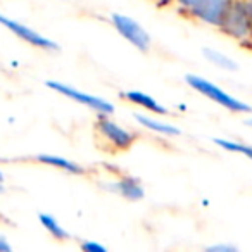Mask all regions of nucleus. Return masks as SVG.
Masks as SVG:
<instances>
[{
  "mask_svg": "<svg viewBox=\"0 0 252 252\" xmlns=\"http://www.w3.org/2000/svg\"><path fill=\"white\" fill-rule=\"evenodd\" d=\"M0 182H4V173H2V169H0Z\"/></svg>",
  "mask_w": 252,
  "mask_h": 252,
  "instance_id": "19",
  "label": "nucleus"
},
{
  "mask_svg": "<svg viewBox=\"0 0 252 252\" xmlns=\"http://www.w3.org/2000/svg\"><path fill=\"white\" fill-rule=\"evenodd\" d=\"M81 251L85 252H107V247L97 240H85L81 244Z\"/></svg>",
  "mask_w": 252,
  "mask_h": 252,
  "instance_id": "15",
  "label": "nucleus"
},
{
  "mask_svg": "<svg viewBox=\"0 0 252 252\" xmlns=\"http://www.w3.org/2000/svg\"><path fill=\"white\" fill-rule=\"evenodd\" d=\"M231 2L233 0H175V5L180 14L220 28Z\"/></svg>",
  "mask_w": 252,
  "mask_h": 252,
  "instance_id": "2",
  "label": "nucleus"
},
{
  "mask_svg": "<svg viewBox=\"0 0 252 252\" xmlns=\"http://www.w3.org/2000/svg\"><path fill=\"white\" fill-rule=\"evenodd\" d=\"M11 251H12V247H11V244H9V240L0 233V252H11Z\"/></svg>",
  "mask_w": 252,
  "mask_h": 252,
  "instance_id": "17",
  "label": "nucleus"
},
{
  "mask_svg": "<svg viewBox=\"0 0 252 252\" xmlns=\"http://www.w3.org/2000/svg\"><path fill=\"white\" fill-rule=\"evenodd\" d=\"M98 135L111 145V149L114 151H126L137 140V135L131 130L125 128L123 125H119L118 121L111 118V116H98L97 123H95Z\"/></svg>",
  "mask_w": 252,
  "mask_h": 252,
  "instance_id": "6",
  "label": "nucleus"
},
{
  "mask_svg": "<svg viewBox=\"0 0 252 252\" xmlns=\"http://www.w3.org/2000/svg\"><path fill=\"white\" fill-rule=\"evenodd\" d=\"M45 85L50 88V90L63 95V97L69 98V100L76 102V104H80V105L88 107L97 116H111L112 112H114V104L109 102L107 98H104V97H98V95L78 90L76 87H71V85L63 83V81H57V80H49Z\"/></svg>",
  "mask_w": 252,
  "mask_h": 252,
  "instance_id": "4",
  "label": "nucleus"
},
{
  "mask_svg": "<svg viewBox=\"0 0 252 252\" xmlns=\"http://www.w3.org/2000/svg\"><path fill=\"white\" fill-rule=\"evenodd\" d=\"M220 30L244 47H252V7L247 0H233Z\"/></svg>",
  "mask_w": 252,
  "mask_h": 252,
  "instance_id": "1",
  "label": "nucleus"
},
{
  "mask_svg": "<svg viewBox=\"0 0 252 252\" xmlns=\"http://www.w3.org/2000/svg\"><path fill=\"white\" fill-rule=\"evenodd\" d=\"M247 125H249V126H252V118H249V119H247Z\"/></svg>",
  "mask_w": 252,
  "mask_h": 252,
  "instance_id": "21",
  "label": "nucleus"
},
{
  "mask_svg": "<svg viewBox=\"0 0 252 252\" xmlns=\"http://www.w3.org/2000/svg\"><path fill=\"white\" fill-rule=\"evenodd\" d=\"M2 183H4V182H0V193L4 192V185H2Z\"/></svg>",
  "mask_w": 252,
  "mask_h": 252,
  "instance_id": "20",
  "label": "nucleus"
},
{
  "mask_svg": "<svg viewBox=\"0 0 252 252\" xmlns=\"http://www.w3.org/2000/svg\"><path fill=\"white\" fill-rule=\"evenodd\" d=\"M123 98H126L128 102H131V104L138 105L140 109H144V111L151 112V114L154 116H162V114H168V109L164 107V105L161 104L159 100H156L152 95L145 94V92H140V90H128L125 92V94H121Z\"/></svg>",
  "mask_w": 252,
  "mask_h": 252,
  "instance_id": "9",
  "label": "nucleus"
},
{
  "mask_svg": "<svg viewBox=\"0 0 252 252\" xmlns=\"http://www.w3.org/2000/svg\"><path fill=\"white\" fill-rule=\"evenodd\" d=\"M247 2H249V5H251V7H252V0H247Z\"/></svg>",
  "mask_w": 252,
  "mask_h": 252,
  "instance_id": "22",
  "label": "nucleus"
},
{
  "mask_svg": "<svg viewBox=\"0 0 252 252\" xmlns=\"http://www.w3.org/2000/svg\"><path fill=\"white\" fill-rule=\"evenodd\" d=\"M109 189L118 193L119 197L131 200V202H137V200H142L145 197V189L142 185L140 178L131 175H123L118 180H112Z\"/></svg>",
  "mask_w": 252,
  "mask_h": 252,
  "instance_id": "8",
  "label": "nucleus"
},
{
  "mask_svg": "<svg viewBox=\"0 0 252 252\" xmlns=\"http://www.w3.org/2000/svg\"><path fill=\"white\" fill-rule=\"evenodd\" d=\"M207 252H237L238 247L233 244H214V245H209L206 247Z\"/></svg>",
  "mask_w": 252,
  "mask_h": 252,
  "instance_id": "16",
  "label": "nucleus"
},
{
  "mask_svg": "<svg viewBox=\"0 0 252 252\" xmlns=\"http://www.w3.org/2000/svg\"><path fill=\"white\" fill-rule=\"evenodd\" d=\"M202 54L211 64H214V66L220 67V69H223V71H237L238 69V64L235 63L228 54L221 52V50L207 49L206 47V49L202 50Z\"/></svg>",
  "mask_w": 252,
  "mask_h": 252,
  "instance_id": "12",
  "label": "nucleus"
},
{
  "mask_svg": "<svg viewBox=\"0 0 252 252\" xmlns=\"http://www.w3.org/2000/svg\"><path fill=\"white\" fill-rule=\"evenodd\" d=\"M133 118L142 128H145V130H149V131H154V133H158V135H162V137H178V135L182 133L180 128H176L175 125L164 123V121H161V119L154 118V116L137 112V114H133Z\"/></svg>",
  "mask_w": 252,
  "mask_h": 252,
  "instance_id": "10",
  "label": "nucleus"
},
{
  "mask_svg": "<svg viewBox=\"0 0 252 252\" xmlns=\"http://www.w3.org/2000/svg\"><path fill=\"white\" fill-rule=\"evenodd\" d=\"M214 144L223 149V151L240 154L252 161V145L242 144V142H237V140H228V138H214Z\"/></svg>",
  "mask_w": 252,
  "mask_h": 252,
  "instance_id": "14",
  "label": "nucleus"
},
{
  "mask_svg": "<svg viewBox=\"0 0 252 252\" xmlns=\"http://www.w3.org/2000/svg\"><path fill=\"white\" fill-rule=\"evenodd\" d=\"M38 221H40V224L49 231L50 237L57 238V240H67V238H69V233L66 231V228H64L63 224L59 223V220H57L56 216H52V214L40 213Z\"/></svg>",
  "mask_w": 252,
  "mask_h": 252,
  "instance_id": "13",
  "label": "nucleus"
},
{
  "mask_svg": "<svg viewBox=\"0 0 252 252\" xmlns=\"http://www.w3.org/2000/svg\"><path fill=\"white\" fill-rule=\"evenodd\" d=\"M185 81L189 83V87H192L195 92H199L200 95L209 98L214 104L221 105V107L226 109V111L235 112V114H247V112L252 111V107L247 102L240 100V98H237L235 95L228 94L220 85H216L214 81H209L207 78L197 76V74H187Z\"/></svg>",
  "mask_w": 252,
  "mask_h": 252,
  "instance_id": "3",
  "label": "nucleus"
},
{
  "mask_svg": "<svg viewBox=\"0 0 252 252\" xmlns=\"http://www.w3.org/2000/svg\"><path fill=\"white\" fill-rule=\"evenodd\" d=\"M35 159L38 162L45 166H50V168L61 169L64 173H69V175H83L85 168L80 166L78 162L71 161V159L64 158V156H57V154H36Z\"/></svg>",
  "mask_w": 252,
  "mask_h": 252,
  "instance_id": "11",
  "label": "nucleus"
},
{
  "mask_svg": "<svg viewBox=\"0 0 252 252\" xmlns=\"http://www.w3.org/2000/svg\"><path fill=\"white\" fill-rule=\"evenodd\" d=\"M0 26H4L7 32H11L12 35H16L19 40L26 42L28 45L35 47V49L49 50V52L59 50V45H57L54 40H50L49 36L42 35V33L36 32L32 26L25 25V23L18 21V19H14V18H9V16L2 14V12H0Z\"/></svg>",
  "mask_w": 252,
  "mask_h": 252,
  "instance_id": "7",
  "label": "nucleus"
},
{
  "mask_svg": "<svg viewBox=\"0 0 252 252\" xmlns=\"http://www.w3.org/2000/svg\"><path fill=\"white\" fill-rule=\"evenodd\" d=\"M154 2L159 5V7H164V5H171V4H175V0H154Z\"/></svg>",
  "mask_w": 252,
  "mask_h": 252,
  "instance_id": "18",
  "label": "nucleus"
},
{
  "mask_svg": "<svg viewBox=\"0 0 252 252\" xmlns=\"http://www.w3.org/2000/svg\"><path fill=\"white\" fill-rule=\"evenodd\" d=\"M111 23L114 26V30L119 33L121 38H125L126 42L133 45L140 52H147L152 45V38L149 35V32L137 21V19L130 18V16L121 14V12H114L111 16Z\"/></svg>",
  "mask_w": 252,
  "mask_h": 252,
  "instance_id": "5",
  "label": "nucleus"
}]
</instances>
